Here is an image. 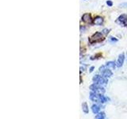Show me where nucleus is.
I'll list each match as a JSON object with an SVG mask.
<instances>
[{
  "label": "nucleus",
  "mask_w": 127,
  "mask_h": 119,
  "mask_svg": "<svg viewBox=\"0 0 127 119\" xmlns=\"http://www.w3.org/2000/svg\"><path fill=\"white\" fill-rule=\"evenodd\" d=\"M82 110H83V112L84 114H88L89 112V108H88V106H87V102H83L82 104Z\"/></svg>",
  "instance_id": "obj_12"
},
{
  "label": "nucleus",
  "mask_w": 127,
  "mask_h": 119,
  "mask_svg": "<svg viewBox=\"0 0 127 119\" xmlns=\"http://www.w3.org/2000/svg\"><path fill=\"white\" fill-rule=\"evenodd\" d=\"M92 80H93L94 83L100 85V86H105L107 84V83H108V80H107L106 78L103 77L102 75H95L93 77Z\"/></svg>",
  "instance_id": "obj_1"
},
{
  "label": "nucleus",
  "mask_w": 127,
  "mask_h": 119,
  "mask_svg": "<svg viewBox=\"0 0 127 119\" xmlns=\"http://www.w3.org/2000/svg\"><path fill=\"white\" fill-rule=\"evenodd\" d=\"M93 23L95 26H102V24L103 23V18L102 17H96L95 19H93Z\"/></svg>",
  "instance_id": "obj_9"
},
{
  "label": "nucleus",
  "mask_w": 127,
  "mask_h": 119,
  "mask_svg": "<svg viewBox=\"0 0 127 119\" xmlns=\"http://www.w3.org/2000/svg\"><path fill=\"white\" fill-rule=\"evenodd\" d=\"M109 101V98H107L106 96L103 94H100V96H99V102L100 103H106V102Z\"/></svg>",
  "instance_id": "obj_11"
},
{
  "label": "nucleus",
  "mask_w": 127,
  "mask_h": 119,
  "mask_svg": "<svg viewBox=\"0 0 127 119\" xmlns=\"http://www.w3.org/2000/svg\"><path fill=\"white\" fill-rule=\"evenodd\" d=\"M99 72L101 73V75H102L103 77H105V78H110L112 76V71H111L109 68H107V67H106V65L104 66H102L99 67Z\"/></svg>",
  "instance_id": "obj_3"
},
{
  "label": "nucleus",
  "mask_w": 127,
  "mask_h": 119,
  "mask_svg": "<svg viewBox=\"0 0 127 119\" xmlns=\"http://www.w3.org/2000/svg\"><path fill=\"white\" fill-rule=\"evenodd\" d=\"M91 110H92V112L95 114H97L99 113V111H100V106L97 104H93L91 106Z\"/></svg>",
  "instance_id": "obj_10"
},
{
  "label": "nucleus",
  "mask_w": 127,
  "mask_h": 119,
  "mask_svg": "<svg viewBox=\"0 0 127 119\" xmlns=\"http://www.w3.org/2000/svg\"><path fill=\"white\" fill-rule=\"evenodd\" d=\"M90 89L91 91H93V92H95L97 94H103L106 91L104 87H102L100 85L95 84V83H93V84H91L90 86Z\"/></svg>",
  "instance_id": "obj_2"
},
{
  "label": "nucleus",
  "mask_w": 127,
  "mask_h": 119,
  "mask_svg": "<svg viewBox=\"0 0 127 119\" xmlns=\"http://www.w3.org/2000/svg\"><path fill=\"white\" fill-rule=\"evenodd\" d=\"M103 34L102 33H99V32H97L95 34H93L90 38V42L91 43H96V42H99L103 40Z\"/></svg>",
  "instance_id": "obj_4"
},
{
  "label": "nucleus",
  "mask_w": 127,
  "mask_h": 119,
  "mask_svg": "<svg viewBox=\"0 0 127 119\" xmlns=\"http://www.w3.org/2000/svg\"><path fill=\"white\" fill-rule=\"evenodd\" d=\"M117 65L115 64V63L114 61H109V62H107L106 63V67H107V68H112V69H114L115 68V67H116Z\"/></svg>",
  "instance_id": "obj_13"
},
{
  "label": "nucleus",
  "mask_w": 127,
  "mask_h": 119,
  "mask_svg": "<svg viewBox=\"0 0 127 119\" xmlns=\"http://www.w3.org/2000/svg\"><path fill=\"white\" fill-rule=\"evenodd\" d=\"M106 4H107V5H108L109 6H113V2H111V1H107V2H106Z\"/></svg>",
  "instance_id": "obj_17"
},
{
  "label": "nucleus",
  "mask_w": 127,
  "mask_h": 119,
  "mask_svg": "<svg viewBox=\"0 0 127 119\" xmlns=\"http://www.w3.org/2000/svg\"><path fill=\"white\" fill-rule=\"evenodd\" d=\"M101 94H97L93 91H91L90 93V99L93 102H99V96H100Z\"/></svg>",
  "instance_id": "obj_7"
},
{
  "label": "nucleus",
  "mask_w": 127,
  "mask_h": 119,
  "mask_svg": "<svg viewBox=\"0 0 127 119\" xmlns=\"http://www.w3.org/2000/svg\"><path fill=\"white\" fill-rule=\"evenodd\" d=\"M82 21L86 23H91L92 21V18H91V16L90 14H84L82 17Z\"/></svg>",
  "instance_id": "obj_8"
},
{
  "label": "nucleus",
  "mask_w": 127,
  "mask_h": 119,
  "mask_svg": "<svg viewBox=\"0 0 127 119\" xmlns=\"http://www.w3.org/2000/svg\"><path fill=\"white\" fill-rule=\"evenodd\" d=\"M117 22L120 24V25L124 26H127V15L122 14L121 16H119L117 20Z\"/></svg>",
  "instance_id": "obj_5"
},
{
  "label": "nucleus",
  "mask_w": 127,
  "mask_h": 119,
  "mask_svg": "<svg viewBox=\"0 0 127 119\" xmlns=\"http://www.w3.org/2000/svg\"><path fill=\"white\" fill-rule=\"evenodd\" d=\"M110 41H111V42H116L118 40L117 39H115L114 37H110Z\"/></svg>",
  "instance_id": "obj_16"
},
{
  "label": "nucleus",
  "mask_w": 127,
  "mask_h": 119,
  "mask_svg": "<svg viewBox=\"0 0 127 119\" xmlns=\"http://www.w3.org/2000/svg\"><path fill=\"white\" fill-rule=\"evenodd\" d=\"M109 31H110V30H108V29H104V30H102V33L103 35H107V34H108V33H109Z\"/></svg>",
  "instance_id": "obj_15"
},
{
  "label": "nucleus",
  "mask_w": 127,
  "mask_h": 119,
  "mask_svg": "<svg viewBox=\"0 0 127 119\" xmlns=\"http://www.w3.org/2000/svg\"><path fill=\"white\" fill-rule=\"evenodd\" d=\"M124 60H125V55L124 53H122L119 55V57L118 58V60H117V63H116V65L118 67H121L123 63H124Z\"/></svg>",
  "instance_id": "obj_6"
},
{
  "label": "nucleus",
  "mask_w": 127,
  "mask_h": 119,
  "mask_svg": "<svg viewBox=\"0 0 127 119\" xmlns=\"http://www.w3.org/2000/svg\"><path fill=\"white\" fill-rule=\"evenodd\" d=\"M94 68H95L94 67H90V72H92V71H94Z\"/></svg>",
  "instance_id": "obj_18"
},
{
  "label": "nucleus",
  "mask_w": 127,
  "mask_h": 119,
  "mask_svg": "<svg viewBox=\"0 0 127 119\" xmlns=\"http://www.w3.org/2000/svg\"><path fill=\"white\" fill-rule=\"evenodd\" d=\"M95 119H106V115L104 112H99L95 116Z\"/></svg>",
  "instance_id": "obj_14"
}]
</instances>
